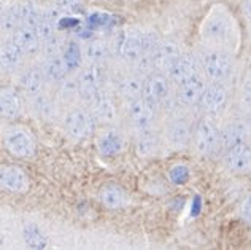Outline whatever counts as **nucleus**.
Listing matches in <instances>:
<instances>
[{
	"label": "nucleus",
	"instance_id": "nucleus-15",
	"mask_svg": "<svg viewBox=\"0 0 251 250\" xmlns=\"http://www.w3.org/2000/svg\"><path fill=\"white\" fill-rule=\"evenodd\" d=\"M11 42L19 48L24 56H35L42 50V40L38 38L34 29L19 26L11 34Z\"/></svg>",
	"mask_w": 251,
	"mask_h": 250
},
{
	"label": "nucleus",
	"instance_id": "nucleus-27",
	"mask_svg": "<svg viewBox=\"0 0 251 250\" xmlns=\"http://www.w3.org/2000/svg\"><path fill=\"white\" fill-rule=\"evenodd\" d=\"M23 53L19 51L13 42L0 45V67L3 69H15L23 61Z\"/></svg>",
	"mask_w": 251,
	"mask_h": 250
},
{
	"label": "nucleus",
	"instance_id": "nucleus-10",
	"mask_svg": "<svg viewBox=\"0 0 251 250\" xmlns=\"http://www.w3.org/2000/svg\"><path fill=\"white\" fill-rule=\"evenodd\" d=\"M251 136V128L247 120H235L227 123L220 131V147L226 151L227 148L237 145V143L248 142Z\"/></svg>",
	"mask_w": 251,
	"mask_h": 250
},
{
	"label": "nucleus",
	"instance_id": "nucleus-26",
	"mask_svg": "<svg viewBox=\"0 0 251 250\" xmlns=\"http://www.w3.org/2000/svg\"><path fill=\"white\" fill-rule=\"evenodd\" d=\"M142 84H143V78L140 75H127L124 77L123 80L118 83V89H120V94L126 97L127 101L135 99V97L142 96Z\"/></svg>",
	"mask_w": 251,
	"mask_h": 250
},
{
	"label": "nucleus",
	"instance_id": "nucleus-18",
	"mask_svg": "<svg viewBox=\"0 0 251 250\" xmlns=\"http://www.w3.org/2000/svg\"><path fill=\"white\" fill-rule=\"evenodd\" d=\"M180 48L174 42H159L156 45V48L151 53V62H153V69L157 70H166L175 61L176 56L180 55Z\"/></svg>",
	"mask_w": 251,
	"mask_h": 250
},
{
	"label": "nucleus",
	"instance_id": "nucleus-35",
	"mask_svg": "<svg viewBox=\"0 0 251 250\" xmlns=\"http://www.w3.org/2000/svg\"><path fill=\"white\" fill-rule=\"evenodd\" d=\"M242 104L243 107L251 110V74L245 78L242 86Z\"/></svg>",
	"mask_w": 251,
	"mask_h": 250
},
{
	"label": "nucleus",
	"instance_id": "nucleus-1",
	"mask_svg": "<svg viewBox=\"0 0 251 250\" xmlns=\"http://www.w3.org/2000/svg\"><path fill=\"white\" fill-rule=\"evenodd\" d=\"M202 38L213 48L234 50L239 43V30L234 18L224 10H213L202 26Z\"/></svg>",
	"mask_w": 251,
	"mask_h": 250
},
{
	"label": "nucleus",
	"instance_id": "nucleus-39",
	"mask_svg": "<svg viewBox=\"0 0 251 250\" xmlns=\"http://www.w3.org/2000/svg\"><path fill=\"white\" fill-rule=\"evenodd\" d=\"M243 13L248 18V21L251 23V0H247L245 5H243Z\"/></svg>",
	"mask_w": 251,
	"mask_h": 250
},
{
	"label": "nucleus",
	"instance_id": "nucleus-23",
	"mask_svg": "<svg viewBox=\"0 0 251 250\" xmlns=\"http://www.w3.org/2000/svg\"><path fill=\"white\" fill-rule=\"evenodd\" d=\"M111 53V47L105 40H91L86 43L83 50V56L91 64H102L105 59H108Z\"/></svg>",
	"mask_w": 251,
	"mask_h": 250
},
{
	"label": "nucleus",
	"instance_id": "nucleus-9",
	"mask_svg": "<svg viewBox=\"0 0 251 250\" xmlns=\"http://www.w3.org/2000/svg\"><path fill=\"white\" fill-rule=\"evenodd\" d=\"M127 111H129V118H130L132 124H134L138 131H145V129H150L153 126L154 105L150 104L148 101H145L142 96L129 101Z\"/></svg>",
	"mask_w": 251,
	"mask_h": 250
},
{
	"label": "nucleus",
	"instance_id": "nucleus-5",
	"mask_svg": "<svg viewBox=\"0 0 251 250\" xmlns=\"http://www.w3.org/2000/svg\"><path fill=\"white\" fill-rule=\"evenodd\" d=\"M193 139L196 150L201 155H211L220 147V131L210 118H202L196 124Z\"/></svg>",
	"mask_w": 251,
	"mask_h": 250
},
{
	"label": "nucleus",
	"instance_id": "nucleus-17",
	"mask_svg": "<svg viewBox=\"0 0 251 250\" xmlns=\"http://www.w3.org/2000/svg\"><path fill=\"white\" fill-rule=\"evenodd\" d=\"M227 96V89L224 88L223 83H211L207 84L199 105H202V109L207 113H216V111H220L226 105Z\"/></svg>",
	"mask_w": 251,
	"mask_h": 250
},
{
	"label": "nucleus",
	"instance_id": "nucleus-37",
	"mask_svg": "<svg viewBox=\"0 0 251 250\" xmlns=\"http://www.w3.org/2000/svg\"><path fill=\"white\" fill-rule=\"evenodd\" d=\"M240 215H242L243 220H247L248 223H251V194H248L247 198L242 201Z\"/></svg>",
	"mask_w": 251,
	"mask_h": 250
},
{
	"label": "nucleus",
	"instance_id": "nucleus-3",
	"mask_svg": "<svg viewBox=\"0 0 251 250\" xmlns=\"http://www.w3.org/2000/svg\"><path fill=\"white\" fill-rule=\"evenodd\" d=\"M113 51L124 61L134 64L142 56V32L134 29L118 30L113 38Z\"/></svg>",
	"mask_w": 251,
	"mask_h": 250
},
{
	"label": "nucleus",
	"instance_id": "nucleus-11",
	"mask_svg": "<svg viewBox=\"0 0 251 250\" xmlns=\"http://www.w3.org/2000/svg\"><path fill=\"white\" fill-rule=\"evenodd\" d=\"M197 69H199V62H197V57L194 55H191V53H180L167 69V77L170 82L178 84L189 78L191 75L197 74Z\"/></svg>",
	"mask_w": 251,
	"mask_h": 250
},
{
	"label": "nucleus",
	"instance_id": "nucleus-8",
	"mask_svg": "<svg viewBox=\"0 0 251 250\" xmlns=\"http://www.w3.org/2000/svg\"><path fill=\"white\" fill-rule=\"evenodd\" d=\"M207 88V82L199 72L191 75L186 80L178 83V94L176 97L181 101L184 107H196L201 104L202 94Z\"/></svg>",
	"mask_w": 251,
	"mask_h": 250
},
{
	"label": "nucleus",
	"instance_id": "nucleus-25",
	"mask_svg": "<svg viewBox=\"0 0 251 250\" xmlns=\"http://www.w3.org/2000/svg\"><path fill=\"white\" fill-rule=\"evenodd\" d=\"M19 109H21V102H19V97L15 91H0V116L15 118L19 113Z\"/></svg>",
	"mask_w": 251,
	"mask_h": 250
},
{
	"label": "nucleus",
	"instance_id": "nucleus-19",
	"mask_svg": "<svg viewBox=\"0 0 251 250\" xmlns=\"http://www.w3.org/2000/svg\"><path fill=\"white\" fill-rule=\"evenodd\" d=\"M91 102H92V111H94L92 115H94L96 120L102 123H111L116 118V105L108 94L99 91Z\"/></svg>",
	"mask_w": 251,
	"mask_h": 250
},
{
	"label": "nucleus",
	"instance_id": "nucleus-2",
	"mask_svg": "<svg viewBox=\"0 0 251 250\" xmlns=\"http://www.w3.org/2000/svg\"><path fill=\"white\" fill-rule=\"evenodd\" d=\"M201 65L203 70V75L211 83H223L232 72V56L226 50L220 48H208L202 53Z\"/></svg>",
	"mask_w": 251,
	"mask_h": 250
},
{
	"label": "nucleus",
	"instance_id": "nucleus-28",
	"mask_svg": "<svg viewBox=\"0 0 251 250\" xmlns=\"http://www.w3.org/2000/svg\"><path fill=\"white\" fill-rule=\"evenodd\" d=\"M99 198H100V201L107 207H110V209L123 207L124 202H126V194H124V192H123L120 187L111 185V183L105 185L100 190V193H99Z\"/></svg>",
	"mask_w": 251,
	"mask_h": 250
},
{
	"label": "nucleus",
	"instance_id": "nucleus-24",
	"mask_svg": "<svg viewBox=\"0 0 251 250\" xmlns=\"http://www.w3.org/2000/svg\"><path fill=\"white\" fill-rule=\"evenodd\" d=\"M43 15V10L38 6L34 0H24L19 3V16H21V26L34 29L35 24L40 21Z\"/></svg>",
	"mask_w": 251,
	"mask_h": 250
},
{
	"label": "nucleus",
	"instance_id": "nucleus-6",
	"mask_svg": "<svg viewBox=\"0 0 251 250\" xmlns=\"http://www.w3.org/2000/svg\"><path fill=\"white\" fill-rule=\"evenodd\" d=\"M64 128L67 134L74 139H83L88 137L96 128V118L88 110L75 109L67 113L64 120Z\"/></svg>",
	"mask_w": 251,
	"mask_h": 250
},
{
	"label": "nucleus",
	"instance_id": "nucleus-31",
	"mask_svg": "<svg viewBox=\"0 0 251 250\" xmlns=\"http://www.w3.org/2000/svg\"><path fill=\"white\" fill-rule=\"evenodd\" d=\"M62 57L65 64H67L69 70H75L80 67V64L83 61V50L76 42H67L62 51Z\"/></svg>",
	"mask_w": 251,
	"mask_h": 250
},
{
	"label": "nucleus",
	"instance_id": "nucleus-30",
	"mask_svg": "<svg viewBox=\"0 0 251 250\" xmlns=\"http://www.w3.org/2000/svg\"><path fill=\"white\" fill-rule=\"evenodd\" d=\"M157 148V137L153 133V129L140 131V136L137 139V153L140 156H150L153 155Z\"/></svg>",
	"mask_w": 251,
	"mask_h": 250
},
{
	"label": "nucleus",
	"instance_id": "nucleus-21",
	"mask_svg": "<svg viewBox=\"0 0 251 250\" xmlns=\"http://www.w3.org/2000/svg\"><path fill=\"white\" fill-rule=\"evenodd\" d=\"M97 147H99V151H100L103 156H116L118 153H121L123 148H124L123 136L113 129L105 131V133L99 137Z\"/></svg>",
	"mask_w": 251,
	"mask_h": 250
},
{
	"label": "nucleus",
	"instance_id": "nucleus-14",
	"mask_svg": "<svg viewBox=\"0 0 251 250\" xmlns=\"http://www.w3.org/2000/svg\"><path fill=\"white\" fill-rule=\"evenodd\" d=\"M224 163L232 172H245L251 167V145L242 142L224 151Z\"/></svg>",
	"mask_w": 251,
	"mask_h": 250
},
{
	"label": "nucleus",
	"instance_id": "nucleus-7",
	"mask_svg": "<svg viewBox=\"0 0 251 250\" xmlns=\"http://www.w3.org/2000/svg\"><path fill=\"white\" fill-rule=\"evenodd\" d=\"M105 70L100 64H91L84 69L80 77L76 78L78 83V96L84 101H92L96 94L100 91V84L103 82Z\"/></svg>",
	"mask_w": 251,
	"mask_h": 250
},
{
	"label": "nucleus",
	"instance_id": "nucleus-33",
	"mask_svg": "<svg viewBox=\"0 0 251 250\" xmlns=\"http://www.w3.org/2000/svg\"><path fill=\"white\" fill-rule=\"evenodd\" d=\"M56 21H52V19L50 16H46L45 15V11H43V15L40 18V21H38L35 24V34L38 35V38H40L42 42H45L46 38H50L51 35H54L56 34Z\"/></svg>",
	"mask_w": 251,
	"mask_h": 250
},
{
	"label": "nucleus",
	"instance_id": "nucleus-38",
	"mask_svg": "<svg viewBox=\"0 0 251 250\" xmlns=\"http://www.w3.org/2000/svg\"><path fill=\"white\" fill-rule=\"evenodd\" d=\"M81 3V0H54V5L59 6L62 11L65 10H74Z\"/></svg>",
	"mask_w": 251,
	"mask_h": 250
},
{
	"label": "nucleus",
	"instance_id": "nucleus-36",
	"mask_svg": "<svg viewBox=\"0 0 251 250\" xmlns=\"http://www.w3.org/2000/svg\"><path fill=\"white\" fill-rule=\"evenodd\" d=\"M61 94H64V97H72L78 94V83L76 80H62V86H61Z\"/></svg>",
	"mask_w": 251,
	"mask_h": 250
},
{
	"label": "nucleus",
	"instance_id": "nucleus-34",
	"mask_svg": "<svg viewBox=\"0 0 251 250\" xmlns=\"http://www.w3.org/2000/svg\"><path fill=\"white\" fill-rule=\"evenodd\" d=\"M34 109L42 116H51L52 111H54V105H52V101L50 97H46L40 93L34 96Z\"/></svg>",
	"mask_w": 251,
	"mask_h": 250
},
{
	"label": "nucleus",
	"instance_id": "nucleus-12",
	"mask_svg": "<svg viewBox=\"0 0 251 250\" xmlns=\"http://www.w3.org/2000/svg\"><path fill=\"white\" fill-rule=\"evenodd\" d=\"M166 139L167 143L174 148H184L193 139V128L181 116H175L166 128Z\"/></svg>",
	"mask_w": 251,
	"mask_h": 250
},
{
	"label": "nucleus",
	"instance_id": "nucleus-4",
	"mask_svg": "<svg viewBox=\"0 0 251 250\" xmlns=\"http://www.w3.org/2000/svg\"><path fill=\"white\" fill-rule=\"evenodd\" d=\"M170 96V80L162 72H151L143 78L142 97L150 104L161 105Z\"/></svg>",
	"mask_w": 251,
	"mask_h": 250
},
{
	"label": "nucleus",
	"instance_id": "nucleus-29",
	"mask_svg": "<svg viewBox=\"0 0 251 250\" xmlns=\"http://www.w3.org/2000/svg\"><path fill=\"white\" fill-rule=\"evenodd\" d=\"M21 26V16H19V3L11 5L8 10H3L0 18V30L3 34H13Z\"/></svg>",
	"mask_w": 251,
	"mask_h": 250
},
{
	"label": "nucleus",
	"instance_id": "nucleus-13",
	"mask_svg": "<svg viewBox=\"0 0 251 250\" xmlns=\"http://www.w3.org/2000/svg\"><path fill=\"white\" fill-rule=\"evenodd\" d=\"M5 145L10 153L19 158H29L35 153V143L30 134L24 129H13L5 137Z\"/></svg>",
	"mask_w": 251,
	"mask_h": 250
},
{
	"label": "nucleus",
	"instance_id": "nucleus-40",
	"mask_svg": "<svg viewBox=\"0 0 251 250\" xmlns=\"http://www.w3.org/2000/svg\"><path fill=\"white\" fill-rule=\"evenodd\" d=\"M2 13H3V5H2V2H0V18H2Z\"/></svg>",
	"mask_w": 251,
	"mask_h": 250
},
{
	"label": "nucleus",
	"instance_id": "nucleus-20",
	"mask_svg": "<svg viewBox=\"0 0 251 250\" xmlns=\"http://www.w3.org/2000/svg\"><path fill=\"white\" fill-rule=\"evenodd\" d=\"M69 67L65 64L62 55L61 56H52L48 57L42 67V74L45 77L46 82H52V83H61L69 74Z\"/></svg>",
	"mask_w": 251,
	"mask_h": 250
},
{
	"label": "nucleus",
	"instance_id": "nucleus-32",
	"mask_svg": "<svg viewBox=\"0 0 251 250\" xmlns=\"http://www.w3.org/2000/svg\"><path fill=\"white\" fill-rule=\"evenodd\" d=\"M67 45V40L61 35H51L50 38H46L45 42H42V51L46 57H52V56H61L62 51Z\"/></svg>",
	"mask_w": 251,
	"mask_h": 250
},
{
	"label": "nucleus",
	"instance_id": "nucleus-16",
	"mask_svg": "<svg viewBox=\"0 0 251 250\" xmlns=\"http://www.w3.org/2000/svg\"><path fill=\"white\" fill-rule=\"evenodd\" d=\"M0 185L15 193H24L29 188V177L18 166L0 167Z\"/></svg>",
	"mask_w": 251,
	"mask_h": 250
},
{
	"label": "nucleus",
	"instance_id": "nucleus-22",
	"mask_svg": "<svg viewBox=\"0 0 251 250\" xmlns=\"http://www.w3.org/2000/svg\"><path fill=\"white\" fill-rule=\"evenodd\" d=\"M45 77L40 69H29L19 78V84L25 94L29 96H37L43 91L45 86Z\"/></svg>",
	"mask_w": 251,
	"mask_h": 250
}]
</instances>
